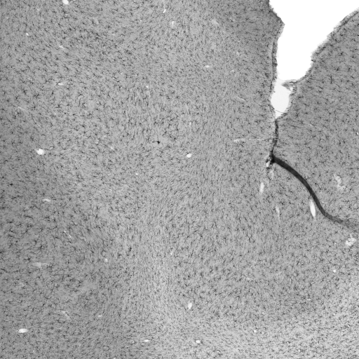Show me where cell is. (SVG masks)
I'll return each mask as SVG.
<instances>
[{"label": "cell", "mask_w": 359, "mask_h": 359, "mask_svg": "<svg viewBox=\"0 0 359 359\" xmlns=\"http://www.w3.org/2000/svg\"><path fill=\"white\" fill-rule=\"evenodd\" d=\"M279 122L276 154L309 183L341 184L358 175V62L318 55Z\"/></svg>", "instance_id": "1"}]
</instances>
